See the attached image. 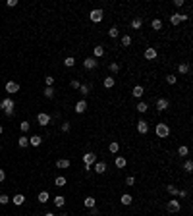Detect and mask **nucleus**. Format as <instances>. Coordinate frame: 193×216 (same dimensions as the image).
Wrapping results in <instances>:
<instances>
[{
    "mask_svg": "<svg viewBox=\"0 0 193 216\" xmlns=\"http://www.w3.org/2000/svg\"><path fill=\"white\" fill-rule=\"evenodd\" d=\"M155 133H156V137H160V139H166V137L170 135V128H168V124H156Z\"/></svg>",
    "mask_w": 193,
    "mask_h": 216,
    "instance_id": "f257e3e1",
    "label": "nucleus"
},
{
    "mask_svg": "<svg viewBox=\"0 0 193 216\" xmlns=\"http://www.w3.org/2000/svg\"><path fill=\"white\" fill-rule=\"evenodd\" d=\"M102 18H104V12L101 8H95V10H91L89 12V19L93 23H98V22H102Z\"/></svg>",
    "mask_w": 193,
    "mask_h": 216,
    "instance_id": "f03ea898",
    "label": "nucleus"
},
{
    "mask_svg": "<svg viewBox=\"0 0 193 216\" xmlns=\"http://www.w3.org/2000/svg\"><path fill=\"white\" fill-rule=\"evenodd\" d=\"M187 19H189V15H181V14H178V12L170 15V23H172V25H180L181 22H187Z\"/></svg>",
    "mask_w": 193,
    "mask_h": 216,
    "instance_id": "7ed1b4c3",
    "label": "nucleus"
},
{
    "mask_svg": "<svg viewBox=\"0 0 193 216\" xmlns=\"http://www.w3.org/2000/svg\"><path fill=\"white\" fill-rule=\"evenodd\" d=\"M180 208H181V204H180V201H176V199H172V201L166 203V210H168V212H180Z\"/></svg>",
    "mask_w": 193,
    "mask_h": 216,
    "instance_id": "20e7f679",
    "label": "nucleus"
},
{
    "mask_svg": "<svg viewBox=\"0 0 193 216\" xmlns=\"http://www.w3.org/2000/svg\"><path fill=\"white\" fill-rule=\"evenodd\" d=\"M83 164H87V166H93L97 162V155L95 152H87V155H83Z\"/></svg>",
    "mask_w": 193,
    "mask_h": 216,
    "instance_id": "39448f33",
    "label": "nucleus"
},
{
    "mask_svg": "<svg viewBox=\"0 0 193 216\" xmlns=\"http://www.w3.org/2000/svg\"><path fill=\"white\" fill-rule=\"evenodd\" d=\"M97 66H98L97 58H85V62H83V68H85V70H95Z\"/></svg>",
    "mask_w": 193,
    "mask_h": 216,
    "instance_id": "423d86ee",
    "label": "nucleus"
},
{
    "mask_svg": "<svg viewBox=\"0 0 193 216\" xmlns=\"http://www.w3.org/2000/svg\"><path fill=\"white\" fill-rule=\"evenodd\" d=\"M170 106V102H168V98H158V101H156V110H158V112H164L166 108Z\"/></svg>",
    "mask_w": 193,
    "mask_h": 216,
    "instance_id": "0eeeda50",
    "label": "nucleus"
},
{
    "mask_svg": "<svg viewBox=\"0 0 193 216\" xmlns=\"http://www.w3.org/2000/svg\"><path fill=\"white\" fill-rule=\"evenodd\" d=\"M37 122H39V125H48V124H50V116L45 114V112H41V114L37 116Z\"/></svg>",
    "mask_w": 193,
    "mask_h": 216,
    "instance_id": "6e6552de",
    "label": "nucleus"
},
{
    "mask_svg": "<svg viewBox=\"0 0 193 216\" xmlns=\"http://www.w3.org/2000/svg\"><path fill=\"white\" fill-rule=\"evenodd\" d=\"M137 131H139L141 135H145V133L149 131V122H145V120H139V122H137Z\"/></svg>",
    "mask_w": 193,
    "mask_h": 216,
    "instance_id": "1a4fd4ad",
    "label": "nucleus"
},
{
    "mask_svg": "<svg viewBox=\"0 0 193 216\" xmlns=\"http://www.w3.org/2000/svg\"><path fill=\"white\" fill-rule=\"evenodd\" d=\"M19 91V85H18V83H15V81H8L6 83V93H18Z\"/></svg>",
    "mask_w": 193,
    "mask_h": 216,
    "instance_id": "9d476101",
    "label": "nucleus"
},
{
    "mask_svg": "<svg viewBox=\"0 0 193 216\" xmlns=\"http://www.w3.org/2000/svg\"><path fill=\"white\" fill-rule=\"evenodd\" d=\"M87 108H89V104H87V101H79V102L75 104V112H77V114H83Z\"/></svg>",
    "mask_w": 193,
    "mask_h": 216,
    "instance_id": "9b49d317",
    "label": "nucleus"
},
{
    "mask_svg": "<svg viewBox=\"0 0 193 216\" xmlns=\"http://www.w3.org/2000/svg\"><path fill=\"white\" fill-rule=\"evenodd\" d=\"M145 58H147V60H155L156 58V48H153V46L145 48Z\"/></svg>",
    "mask_w": 193,
    "mask_h": 216,
    "instance_id": "f8f14e48",
    "label": "nucleus"
},
{
    "mask_svg": "<svg viewBox=\"0 0 193 216\" xmlns=\"http://www.w3.org/2000/svg\"><path fill=\"white\" fill-rule=\"evenodd\" d=\"M12 203L15 204V207H22V204L25 203V197L22 193H18V195H14V199H12Z\"/></svg>",
    "mask_w": 193,
    "mask_h": 216,
    "instance_id": "ddd939ff",
    "label": "nucleus"
},
{
    "mask_svg": "<svg viewBox=\"0 0 193 216\" xmlns=\"http://www.w3.org/2000/svg\"><path fill=\"white\" fill-rule=\"evenodd\" d=\"M0 108H2V110H10V108H14V101H12V98H4V101L0 102Z\"/></svg>",
    "mask_w": 193,
    "mask_h": 216,
    "instance_id": "4468645a",
    "label": "nucleus"
},
{
    "mask_svg": "<svg viewBox=\"0 0 193 216\" xmlns=\"http://www.w3.org/2000/svg\"><path fill=\"white\" fill-rule=\"evenodd\" d=\"M143 93H145V89H143L141 85H135V87H133V91H131V95H133L135 98H141V97H143Z\"/></svg>",
    "mask_w": 193,
    "mask_h": 216,
    "instance_id": "2eb2a0df",
    "label": "nucleus"
},
{
    "mask_svg": "<svg viewBox=\"0 0 193 216\" xmlns=\"http://www.w3.org/2000/svg\"><path fill=\"white\" fill-rule=\"evenodd\" d=\"M29 143L33 145V147H39L41 143H43V137H41V135H31L29 137Z\"/></svg>",
    "mask_w": 193,
    "mask_h": 216,
    "instance_id": "dca6fc26",
    "label": "nucleus"
},
{
    "mask_svg": "<svg viewBox=\"0 0 193 216\" xmlns=\"http://www.w3.org/2000/svg\"><path fill=\"white\" fill-rule=\"evenodd\" d=\"M120 203L128 207V204H131V203H133V197H131V195H128V193H124L122 197H120Z\"/></svg>",
    "mask_w": 193,
    "mask_h": 216,
    "instance_id": "f3484780",
    "label": "nucleus"
},
{
    "mask_svg": "<svg viewBox=\"0 0 193 216\" xmlns=\"http://www.w3.org/2000/svg\"><path fill=\"white\" fill-rule=\"evenodd\" d=\"M114 164H116V168H120V170H122V168H126L128 160L124 158V156H116V160H114Z\"/></svg>",
    "mask_w": 193,
    "mask_h": 216,
    "instance_id": "a211bd4d",
    "label": "nucleus"
},
{
    "mask_svg": "<svg viewBox=\"0 0 193 216\" xmlns=\"http://www.w3.org/2000/svg\"><path fill=\"white\" fill-rule=\"evenodd\" d=\"M178 71L181 73V75H185V73H189V64H187V62H181V64L178 66Z\"/></svg>",
    "mask_w": 193,
    "mask_h": 216,
    "instance_id": "6ab92c4d",
    "label": "nucleus"
},
{
    "mask_svg": "<svg viewBox=\"0 0 193 216\" xmlns=\"http://www.w3.org/2000/svg\"><path fill=\"white\" fill-rule=\"evenodd\" d=\"M93 54H95V58H101V56H104V46L97 45L95 48H93Z\"/></svg>",
    "mask_w": 193,
    "mask_h": 216,
    "instance_id": "aec40b11",
    "label": "nucleus"
},
{
    "mask_svg": "<svg viewBox=\"0 0 193 216\" xmlns=\"http://www.w3.org/2000/svg\"><path fill=\"white\" fill-rule=\"evenodd\" d=\"M95 172L97 174H104L106 172V164H104V162H95Z\"/></svg>",
    "mask_w": 193,
    "mask_h": 216,
    "instance_id": "412c9836",
    "label": "nucleus"
},
{
    "mask_svg": "<svg viewBox=\"0 0 193 216\" xmlns=\"http://www.w3.org/2000/svg\"><path fill=\"white\" fill-rule=\"evenodd\" d=\"M141 27H143V19L141 18L131 19V29H141Z\"/></svg>",
    "mask_w": 193,
    "mask_h": 216,
    "instance_id": "4be33fe9",
    "label": "nucleus"
},
{
    "mask_svg": "<svg viewBox=\"0 0 193 216\" xmlns=\"http://www.w3.org/2000/svg\"><path fill=\"white\" fill-rule=\"evenodd\" d=\"M135 110H137L139 114H145V112L149 110V104H147V102H139L137 106H135Z\"/></svg>",
    "mask_w": 193,
    "mask_h": 216,
    "instance_id": "5701e85b",
    "label": "nucleus"
},
{
    "mask_svg": "<svg viewBox=\"0 0 193 216\" xmlns=\"http://www.w3.org/2000/svg\"><path fill=\"white\" fill-rule=\"evenodd\" d=\"M83 204H85L87 208H93L97 204V201H95V197H85V201H83Z\"/></svg>",
    "mask_w": 193,
    "mask_h": 216,
    "instance_id": "b1692460",
    "label": "nucleus"
},
{
    "mask_svg": "<svg viewBox=\"0 0 193 216\" xmlns=\"http://www.w3.org/2000/svg\"><path fill=\"white\" fill-rule=\"evenodd\" d=\"M54 204H56V207H64V204H66V199L64 197H62V195H56V197H54Z\"/></svg>",
    "mask_w": 193,
    "mask_h": 216,
    "instance_id": "393cba45",
    "label": "nucleus"
},
{
    "mask_svg": "<svg viewBox=\"0 0 193 216\" xmlns=\"http://www.w3.org/2000/svg\"><path fill=\"white\" fill-rule=\"evenodd\" d=\"M56 168H62V170H66V168H70V160H66V158H62L56 162Z\"/></svg>",
    "mask_w": 193,
    "mask_h": 216,
    "instance_id": "a878e982",
    "label": "nucleus"
},
{
    "mask_svg": "<svg viewBox=\"0 0 193 216\" xmlns=\"http://www.w3.org/2000/svg\"><path fill=\"white\" fill-rule=\"evenodd\" d=\"M151 27L155 31H160L162 29V22H160V19H153V22H151Z\"/></svg>",
    "mask_w": 193,
    "mask_h": 216,
    "instance_id": "bb28decb",
    "label": "nucleus"
},
{
    "mask_svg": "<svg viewBox=\"0 0 193 216\" xmlns=\"http://www.w3.org/2000/svg\"><path fill=\"white\" fill-rule=\"evenodd\" d=\"M64 66H66V68H74V66H75V58H74V56H68L66 60H64Z\"/></svg>",
    "mask_w": 193,
    "mask_h": 216,
    "instance_id": "cd10ccee",
    "label": "nucleus"
},
{
    "mask_svg": "<svg viewBox=\"0 0 193 216\" xmlns=\"http://www.w3.org/2000/svg\"><path fill=\"white\" fill-rule=\"evenodd\" d=\"M108 151H110V152H114V155H116V152L120 151V143H116V141H112V143L108 145Z\"/></svg>",
    "mask_w": 193,
    "mask_h": 216,
    "instance_id": "c85d7f7f",
    "label": "nucleus"
},
{
    "mask_svg": "<svg viewBox=\"0 0 193 216\" xmlns=\"http://www.w3.org/2000/svg\"><path fill=\"white\" fill-rule=\"evenodd\" d=\"M114 83H116V81H114V77H104V87H106V89H112Z\"/></svg>",
    "mask_w": 193,
    "mask_h": 216,
    "instance_id": "c756f323",
    "label": "nucleus"
},
{
    "mask_svg": "<svg viewBox=\"0 0 193 216\" xmlns=\"http://www.w3.org/2000/svg\"><path fill=\"white\" fill-rule=\"evenodd\" d=\"M18 145H19V147H22V149H23V147H27V145H29V139H27V137H25V135H22V137H19V139H18Z\"/></svg>",
    "mask_w": 193,
    "mask_h": 216,
    "instance_id": "7c9ffc66",
    "label": "nucleus"
},
{
    "mask_svg": "<svg viewBox=\"0 0 193 216\" xmlns=\"http://www.w3.org/2000/svg\"><path fill=\"white\" fill-rule=\"evenodd\" d=\"M54 183H56V187H64V185H66V178H64V176H58V178L54 180Z\"/></svg>",
    "mask_w": 193,
    "mask_h": 216,
    "instance_id": "2f4dec72",
    "label": "nucleus"
},
{
    "mask_svg": "<svg viewBox=\"0 0 193 216\" xmlns=\"http://www.w3.org/2000/svg\"><path fill=\"white\" fill-rule=\"evenodd\" d=\"M37 199H39V203H43V204H45L46 201H48V193H46V191H41Z\"/></svg>",
    "mask_w": 193,
    "mask_h": 216,
    "instance_id": "473e14b6",
    "label": "nucleus"
},
{
    "mask_svg": "<svg viewBox=\"0 0 193 216\" xmlns=\"http://www.w3.org/2000/svg\"><path fill=\"white\" fill-rule=\"evenodd\" d=\"M108 35H110L112 39H116V37L120 35V29L118 27H110V29H108Z\"/></svg>",
    "mask_w": 193,
    "mask_h": 216,
    "instance_id": "72a5a7b5",
    "label": "nucleus"
},
{
    "mask_svg": "<svg viewBox=\"0 0 193 216\" xmlns=\"http://www.w3.org/2000/svg\"><path fill=\"white\" fill-rule=\"evenodd\" d=\"M129 45H131V37H129V35H124V37H122V46H129Z\"/></svg>",
    "mask_w": 193,
    "mask_h": 216,
    "instance_id": "f704fd0d",
    "label": "nucleus"
},
{
    "mask_svg": "<svg viewBox=\"0 0 193 216\" xmlns=\"http://www.w3.org/2000/svg\"><path fill=\"white\" fill-rule=\"evenodd\" d=\"M43 93H45V97H46V98H52V97H54V89H52V87H46Z\"/></svg>",
    "mask_w": 193,
    "mask_h": 216,
    "instance_id": "c9c22d12",
    "label": "nucleus"
},
{
    "mask_svg": "<svg viewBox=\"0 0 193 216\" xmlns=\"http://www.w3.org/2000/svg\"><path fill=\"white\" fill-rule=\"evenodd\" d=\"M187 152H189V149H187L185 145H181L180 149H178V155H180V156H187Z\"/></svg>",
    "mask_w": 193,
    "mask_h": 216,
    "instance_id": "e433bc0d",
    "label": "nucleus"
},
{
    "mask_svg": "<svg viewBox=\"0 0 193 216\" xmlns=\"http://www.w3.org/2000/svg\"><path fill=\"white\" fill-rule=\"evenodd\" d=\"M191 170H193V162H191V160H185V164H184V172L189 174Z\"/></svg>",
    "mask_w": 193,
    "mask_h": 216,
    "instance_id": "4c0bfd02",
    "label": "nucleus"
},
{
    "mask_svg": "<svg viewBox=\"0 0 193 216\" xmlns=\"http://www.w3.org/2000/svg\"><path fill=\"white\" fill-rule=\"evenodd\" d=\"M8 203H10V197L6 193H2V195H0V204H8Z\"/></svg>",
    "mask_w": 193,
    "mask_h": 216,
    "instance_id": "58836bf2",
    "label": "nucleus"
},
{
    "mask_svg": "<svg viewBox=\"0 0 193 216\" xmlns=\"http://www.w3.org/2000/svg\"><path fill=\"white\" fill-rule=\"evenodd\" d=\"M45 83H46V87H52V85H54V77H52V75H46V77H45Z\"/></svg>",
    "mask_w": 193,
    "mask_h": 216,
    "instance_id": "ea45409f",
    "label": "nucleus"
},
{
    "mask_svg": "<svg viewBox=\"0 0 193 216\" xmlns=\"http://www.w3.org/2000/svg\"><path fill=\"white\" fill-rule=\"evenodd\" d=\"M79 93L83 95V97H87V95H89V87H87V85H79Z\"/></svg>",
    "mask_w": 193,
    "mask_h": 216,
    "instance_id": "a19ab883",
    "label": "nucleus"
},
{
    "mask_svg": "<svg viewBox=\"0 0 193 216\" xmlns=\"http://www.w3.org/2000/svg\"><path fill=\"white\" fill-rule=\"evenodd\" d=\"M176 79H178V77H176L174 73H170V75H166V81H168L170 85H174V83H176Z\"/></svg>",
    "mask_w": 193,
    "mask_h": 216,
    "instance_id": "79ce46f5",
    "label": "nucleus"
},
{
    "mask_svg": "<svg viewBox=\"0 0 193 216\" xmlns=\"http://www.w3.org/2000/svg\"><path fill=\"white\" fill-rule=\"evenodd\" d=\"M110 71H114V73L120 71V64H118V62H112V64H110Z\"/></svg>",
    "mask_w": 193,
    "mask_h": 216,
    "instance_id": "37998d69",
    "label": "nucleus"
},
{
    "mask_svg": "<svg viewBox=\"0 0 193 216\" xmlns=\"http://www.w3.org/2000/svg\"><path fill=\"white\" fill-rule=\"evenodd\" d=\"M29 128H31L29 122H22V124H19V129H22V131H29Z\"/></svg>",
    "mask_w": 193,
    "mask_h": 216,
    "instance_id": "c03bdc74",
    "label": "nucleus"
},
{
    "mask_svg": "<svg viewBox=\"0 0 193 216\" xmlns=\"http://www.w3.org/2000/svg\"><path fill=\"white\" fill-rule=\"evenodd\" d=\"M166 191H168L170 195H176V193H178V187H176V185H168V187H166Z\"/></svg>",
    "mask_w": 193,
    "mask_h": 216,
    "instance_id": "a18cd8bd",
    "label": "nucleus"
},
{
    "mask_svg": "<svg viewBox=\"0 0 193 216\" xmlns=\"http://www.w3.org/2000/svg\"><path fill=\"white\" fill-rule=\"evenodd\" d=\"M72 129V125H70V122H64L62 124V131H64V133H68V131Z\"/></svg>",
    "mask_w": 193,
    "mask_h": 216,
    "instance_id": "49530a36",
    "label": "nucleus"
},
{
    "mask_svg": "<svg viewBox=\"0 0 193 216\" xmlns=\"http://www.w3.org/2000/svg\"><path fill=\"white\" fill-rule=\"evenodd\" d=\"M126 185H135V178H133V176L126 178Z\"/></svg>",
    "mask_w": 193,
    "mask_h": 216,
    "instance_id": "de8ad7c7",
    "label": "nucleus"
},
{
    "mask_svg": "<svg viewBox=\"0 0 193 216\" xmlns=\"http://www.w3.org/2000/svg\"><path fill=\"white\" fill-rule=\"evenodd\" d=\"M176 195H178L180 199H185V197H187V191H184V189H178V193H176Z\"/></svg>",
    "mask_w": 193,
    "mask_h": 216,
    "instance_id": "09e8293b",
    "label": "nucleus"
},
{
    "mask_svg": "<svg viewBox=\"0 0 193 216\" xmlns=\"http://www.w3.org/2000/svg\"><path fill=\"white\" fill-rule=\"evenodd\" d=\"M6 6H8V8H14V6H18V0H8V2H6Z\"/></svg>",
    "mask_w": 193,
    "mask_h": 216,
    "instance_id": "8fccbe9b",
    "label": "nucleus"
},
{
    "mask_svg": "<svg viewBox=\"0 0 193 216\" xmlns=\"http://www.w3.org/2000/svg\"><path fill=\"white\" fill-rule=\"evenodd\" d=\"M4 114H6L8 118H12V116L15 114V110H14V108H10V110H4Z\"/></svg>",
    "mask_w": 193,
    "mask_h": 216,
    "instance_id": "3c124183",
    "label": "nucleus"
},
{
    "mask_svg": "<svg viewBox=\"0 0 193 216\" xmlns=\"http://www.w3.org/2000/svg\"><path fill=\"white\" fill-rule=\"evenodd\" d=\"M184 4H185L184 0H176V2H174V6H176V8H181V6H184Z\"/></svg>",
    "mask_w": 193,
    "mask_h": 216,
    "instance_id": "603ef678",
    "label": "nucleus"
},
{
    "mask_svg": "<svg viewBox=\"0 0 193 216\" xmlns=\"http://www.w3.org/2000/svg\"><path fill=\"white\" fill-rule=\"evenodd\" d=\"M79 85H81V83L77 81V79H74V81H72V87H74V89H79Z\"/></svg>",
    "mask_w": 193,
    "mask_h": 216,
    "instance_id": "864d4df0",
    "label": "nucleus"
},
{
    "mask_svg": "<svg viewBox=\"0 0 193 216\" xmlns=\"http://www.w3.org/2000/svg\"><path fill=\"white\" fill-rule=\"evenodd\" d=\"M4 180H6V174H4V170H0V183H2Z\"/></svg>",
    "mask_w": 193,
    "mask_h": 216,
    "instance_id": "5fc2aeb1",
    "label": "nucleus"
},
{
    "mask_svg": "<svg viewBox=\"0 0 193 216\" xmlns=\"http://www.w3.org/2000/svg\"><path fill=\"white\" fill-rule=\"evenodd\" d=\"M91 214H93V216H97V214H98V208H97V207H93V208H91Z\"/></svg>",
    "mask_w": 193,
    "mask_h": 216,
    "instance_id": "6e6d98bb",
    "label": "nucleus"
},
{
    "mask_svg": "<svg viewBox=\"0 0 193 216\" xmlns=\"http://www.w3.org/2000/svg\"><path fill=\"white\" fill-rule=\"evenodd\" d=\"M45 216H54V214H52V212H46V214H45Z\"/></svg>",
    "mask_w": 193,
    "mask_h": 216,
    "instance_id": "4d7b16f0",
    "label": "nucleus"
},
{
    "mask_svg": "<svg viewBox=\"0 0 193 216\" xmlns=\"http://www.w3.org/2000/svg\"><path fill=\"white\" fill-rule=\"evenodd\" d=\"M2 131H4V129H2V125H0V135H2Z\"/></svg>",
    "mask_w": 193,
    "mask_h": 216,
    "instance_id": "13d9d810",
    "label": "nucleus"
},
{
    "mask_svg": "<svg viewBox=\"0 0 193 216\" xmlns=\"http://www.w3.org/2000/svg\"><path fill=\"white\" fill-rule=\"evenodd\" d=\"M60 216H70V214H60Z\"/></svg>",
    "mask_w": 193,
    "mask_h": 216,
    "instance_id": "bf43d9fd",
    "label": "nucleus"
},
{
    "mask_svg": "<svg viewBox=\"0 0 193 216\" xmlns=\"http://www.w3.org/2000/svg\"><path fill=\"white\" fill-rule=\"evenodd\" d=\"M0 149H2V145H0Z\"/></svg>",
    "mask_w": 193,
    "mask_h": 216,
    "instance_id": "052dcab7",
    "label": "nucleus"
}]
</instances>
